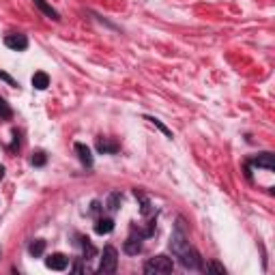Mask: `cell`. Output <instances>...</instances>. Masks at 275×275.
Returning <instances> with one entry per match:
<instances>
[{"mask_svg":"<svg viewBox=\"0 0 275 275\" xmlns=\"http://www.w3.org/2000/svg\"><path fill=\"white\" fill-rule=\"evenodd\" d=\"M179 260H181L183 267H185V269H189V271H196V269H202V267H204V264H202V258H200V254L196 252L194 248H189L185 254H181Z\"/></svg>","mask_w":275,"mask_h":275,"instance_id":"4","label":"cell"},{"mask_svg":"<svg viewBox=\"0 0 275 275\" xmlns=\"http://www.w3.org/2000/svg\"><path fill=\"white\" fill-rule=\"evenodd\" d=\"M82 250H84V260H93L97 256V250L91 243V239H82Z\"/></svg>","mask_w":275,"mask_h":275,"instance_id":"15","label":"cell"},{"mask_svg":"<svg viewBox=\"0 0 275 275\" xmlns=\"http://www.w3.org/2000/svg\"><path fill=\"white\" fill-rule=\"evenodd\" d=\"M0 256H3V250H0Z\"/></svg>","mask_w":275,"mask_h":275,"instance_id":"23","label":"cell"},{"mask_svg":"<svg viewBox=\"0 0 275 275\" xmlns=\"http://www.w3.org/2000/svg\"><path fill=\"white\" fill-rule=\"evenodd\" d=\"M5 45L9 47V50L24 52L28 47V39H26V35H7L5 37Z\"/></svg>","mask_w":275,"mask_h":275,"instance_id":"5","label":"cell"},{"mask_svg":"<svg viewBox=\"0 0 275 275\" xmlns=\"http://www.w3.org/2000/svg\"><path fill=\"white\" fill-rule=\"evenodd\" d=\"M67 264H69V258L65 254H52L50 258H45V267L52 271H65Z\"/></svg>","mask_w":275,"mask_h":275,"instance_id":"6","label":"cell"},{"mask_svg":"<svg viewBox=\"0 0 275 275\" xmlns=\"http://www.w3.org/2000/svg\"><path fill=\"white\" fill-rule=\"evenodd\" d=\"M3 176H5V166H0V181H3Z\"/></svg>","mask_w":275,"mask_h":275,"instance_id":"22","label":"cell"},{"mask_svg":"<svg viewBox=\"0 0 275 275\" xmlns=\"http://www.w3.org/2000/svg\"><path fill=\"white\" fill-rule=\"evenodd\" d=\"M112 230H114L112 217H99V219H97V224H95V232L97 234H110Z\"/></svg>","mask_w":275,"mask_h":275,"instance_id":"12","label":"cell"},{"mask_svg":"<svg viewBox=\"0 0 275 275\" xmlns=\"http://www.w3.org/2000/svg\"><path fill=\"white\" fill-rule=\"evenodd\" d=\"M43 252H45V241L43 239H35V241H31V245H28V254L35 258L43 256Z\"/></svg>","mask_w":275,"mask_h":275,"instance_id":"14","label":"cell"},{"mask_svg":"<svg viewBox=\"0 0 275 275\" xmlns=\"http://www.w3.org/2000/svg\"><path fill=\"white\" fill-rule=\"evenodd\" d=\"M123 250H125V254H129V256H135V254H140V252H142V234H138V237H129V239L125 241Z\"/></svg>","mask_w":275,"mask_h":275,"instance_id":"10","label":"cell"},{"mask_svg":"<svg viewBox=\"0 0 275 275\" xmlns=\"http://www.w3.org/2000/svg\"><path fill=\"white\" fill-rule=\"evenodd\" d=\"M0 119L3 121H11L13 119V110L9 107V103L3 99V97H0Z\"/></svg>","mask_w":275,"mask_h":275,"instance_id":"17","label":"cell"},{"mask_svg":"<svg viewBox=\"0 0 275 275\" xmlns=\"http://www.w3.org/2000/svg\"><path fill=\"white\" fill-rule=\"evenodd\" d=\"M45 161H47V157H45L43 151H37V153L33 155V159H31V163L35 166V168H41V166H45Z\"/></svg>","mask_w":275,"mask_h":275,"instance_id":"19","label":"cell"},{"mask_svg":"<svg viewBox=\"0 0 275 275\" xmlns=\"http://www.w3.org/2000/svg\"><path fill=\"white\" fill-rule=\"evenodd\" d=\"M73 149L77 153V159H80L86 168H93V153H91V149H88L86 144H82V142H75Z\"/></svg>","mask_w":275,"mask_h":275,"instance_id":"7","label":"cell"},{"mask_svg":"<svg viewBox=\"0 0 275 275\" xmlns=\"http://www.w3.org/2000/svg\"><path fill=\"white\" fill-rule=\"evenodd\" d=\"M252 166H256V168H267V170H273L275 168V159L271 153H262L258 157H254L252 159Z\"/></svg>","mask_w":275,"mask_h":275,"instance_id":"11","label":"cell"},{"mask_svg":"<svg viewBox=\"0 0 275 275\" xmlns=\"http://www.w3.org/2000/svg\"><path fill=\"white\" fill-rule=\"evenodd\" d=\"M119 206H121V194H110V198H107L105 209L114 213V211H119Z\"/></svg>","mask_w":275,"mask_h":275,"instance_id":"18","label":"cell"},{"mask_svg":"<svg viewBox=\"0 0 275 275\" xmlns=\"http://www.w3.org/2000/svg\"><path fill=\"white\" fill-rule=\"evenodd\" d=\"M33 5L39 9V11H41L45 17H50V19H54V22H58V19H61V13L56 11V9L47 3V0H33Z\"/></svg>","mask_w":275,"mask_h":275,"instance_id":"8","label":"cell"},{"mask_svg":"<svg viewBox=\"0 0 275 275\" xmlns=\"http://www.w3.org/2000/svg\"><path fill=\"white\" fill-rule=\"evenodd\" d=\"M191 248V243H189V237H187V230H185V224L183 219L179 217L176 219V226H174V230H172V237H170V250L176 258L181 256V254H185Z\"/></svg>","mask_w":275,"mask_h":275,"instance_id":"1","label":"cell"},{"mask_svg":"<svg viewBox=\"0 0 275 275\" xmlns=\"http://www.w3.org/2000/svg\"><path fill=\"white\" fill-rule=\"evenodd\" d=\"M172 269H174L172 258L163 256V254H159V256L151 258L149 262L144 264V273H149V275H153V273H170Z\"/></svg>","mask_w":275,"mask_h":275,"instance_id":"3","label":"cell"},{"mask_svg":"<svg viewBox=\"0 0 275 275\" xmlns=\"http://www.w3.org/2000/svg\"><path fill=\"white\" fill-rule=\"evenodd\" d=\"M204 271H213V273H226V269H224V264H219V262H211V264H206V267H202Z\"/></svg>","mask_w":275,"mask_h":275,"instance_id":"20","label":"cell"},{"mask_svg":"<svg viewBox=\"0 0 275 275\" xmlns=\"http://www.w3.org/2000/svg\"><path fill=\"white\" fill-rule=\"evenodd\" d=\"M33 86L37 88V91H45V88L50 86V75H47L45 71H37L33 75Z\"/></svg>","mask_w":275,"mask_h":275,"instance_id":"13","label":"cell"},{"mask_svg":"<svg viewBox=\"0 0 275 275\" xmlns=\"http://www.w3.org/2000/svg\"><path fill=\"white\" fill-rule=\"evenodd\" d=\"M116 264H119V252H116L112 245H107L101 254V262L97 267V273L99 275H110L116 271Z\"/></svg>","mask_w":275,"mask_h":275,"instance_id":"2","label":"cell"},{"mask_svg":"<svg viewBox=\"0 0 275 275\" xmlns=\"http://www.w3.org/2000/svg\"><path fill=\"white\" fill-rule=\"evenodd\" d=\"M0 80H3V82H7L9 86H19V84L13 80V77L9 75V73H5V71H0Z\"/></svg>","mask_w":275,"mask_h":275,"instance_id":"21","label":"cell"},{"mask_svg":"<svg viewBox=\"0 0 275 275\" xmlns=\"http://www.w3.org/2000/svg\"><path fill=\"white\" fill-rule=\"evenodd\" d=\"M97 151L103 153V155H114V153L121 151V144L107 140V138H99V140H97Z\"/></svg>","mask_w":275,"mask_h":275,"instance_id":"9","label":"cell"},{"mask_svg":"<svg viewBox=\"0 0 275 275\" xmlns=\"http://www.w3.org/2000/svg\"><path fill=\"white\" fill-rule=\"evenodd\" d=\"M144 119L149 121L151 125H155V127H157V129H159V131H163V135H166V138H172V131H170L168 127H166V125H163L159 119H155V116H144Z\"/></svg>","mask_w":275,"mask_h":275,"instance_id":"16","label":"cell"}]
</instances>
